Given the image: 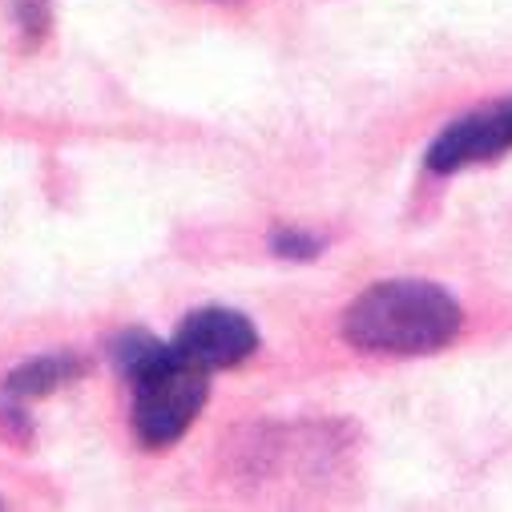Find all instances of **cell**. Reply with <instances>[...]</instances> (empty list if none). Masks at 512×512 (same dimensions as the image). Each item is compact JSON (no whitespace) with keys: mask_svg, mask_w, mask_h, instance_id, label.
Instances as JSON below:
<instances>
[{"mask_svg":"<svg viewBox=\"0 0 512 512\" xmlns=\"http://www.w3.org/2000/svg\"><path fill=\"white\" fill-rule=\"evenodd\" d=\"M456 331V299L444 287L420 279H392L367 287L343 319L347 343L375 355H428L448 347Z\"/></svg>","mask_w":512,"mask_h":512,"instance_id":"1","label":"cell"},{"mask_svg":"<svg viewBox=\"0 0 512 512\" xmlns=\"http://www.w3.org/2000/svg\"><path fill=\"white\" fill-rule=\"evenodd\" d=\"M134 392H138V400H134L138 440L146 448H170L174 440L186 436V428L198 420V412L206 404V371L170 355L166 363H158L150 375H142L134 383Z\"/></svg>","mask_w":512,"mask_h":512,"instance_id":"2","label":"cell"},{"mask_svg":"<svg viewBox=\"0 0 512 512\" xmlns=\"http://www.w3.org/2000/svg\"><path fill=\"white\" fill-rule=\"evenodd\" d=\"M170 347L182 363H190L198 371H222V367L242 363L254 347H259V335H254L246 315L206 307V311L186 315V323L178 327V339Z\"/></svg>","mask_w":512,"mask_h":512,"instance_id":"3","label":"cell"},{"mask_svg":"<svg viewBox=\"0 0 512 512\" xmlns=\"http://www.w3.org/2000/svg\"><path fill=\"white\" fill-rule=\"evenodd\" d=\"M508 150H512V101L488 105L480 113L452 121L428 150V170L452 174V170H464L476 162H492Z\"/></svg>","mask_w":512,"mask_h":512,"instance_id":"4","label":"cell"},{"mask_svg":"<svg viewBox=\"0 0 512 512\" xmlns=\"http://www.w3.org/2000/svg\"><path fill=\"white\" fill-rule=\"evenodd\" d=\"M81 371H85V363L73 359V355H37V359H29L25 367H17V371L9 375L5 396L17 400V404H21V400H37V396L57 392L61 383L77 379Z\"/></svg>","mask_w":512,"mask_h":512,"instance_id":"5","label":"cell"},{"mask_svg":"<svg viewBox=\"0 0 512 512\" xmlns=\"http://www.w3.org/2000/svg\"><path fill=\"white\" fill-rule=\"evenodd\" d=\"M271 250L279 254V259L307 263V259H315V254L323 250V242L315 234H307V230H279V234H271Z\"/></svg>","mask_w":512,"mask_h":512,"instance_id":"6","label":"cell"},{"mask_svg":"<svg viewBox=\"0 0 512 512\" xmlns=\"http://www.w3.org/2000/svg\"><path fill=\"white\" fill-rule=\"evenodd\" d=\"M17 21L25 25L29 41H41L49 33V5H45V0H21V5H17Z\"/></svg>","mask_w":512,"mask_h":512,"instance_id":"7","label":"cell"}]
</instances>
